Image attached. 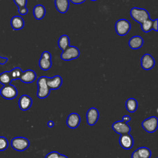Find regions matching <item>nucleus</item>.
Listing matches in <instances>:
<instances>
[{"label":"nucleus","instance_id":"obj_1","mask_svg":"<svg viewBox=\"0 0 158 158\" xmlns=\"http://www.w3.org/2000/svg\"><path fill=\"white\" fill-rule=\"evenodd\" d=\"M131 17L136 22L141 24L145 20L150 19L148 12L143 8L133 7L130 12Z\"/></svg>","mask_w":158,"mask_h":158},{"label":"nucleus","instance_id":"obj_2","mask_svg":"<svg viewBox=\"0 0 158 158\" xmlns=\"http://www.w3.org/2000/svg\"><path fill=\"white\" fill-rule=\"evenodd\" d=\"M47 77L41 76L38 78L37 80V96L40 99H44L47 98L49 93L51 89L49 88L46 83Z\"/></svg>","mask_w":158,"mask_h":158},{"label":"nucleus","instance_id":"obj_3","mask_svg":"<svg viewBox=\"0 0 158 158\" xmlns=\"http://www.w3.org/2000/svg\"><path fill=\"white\" fill-rule=\"evenodd\" d=\"M10 145L14 149L17 151H23L29 147L30 142L25 137L18 136L12 139Z\"/></svg>","mask_w":158,"mask_h":158},{"label":"nucleus","instance_id":"obj_4","mask_svg":"<svg viewBox=\"0 0 158 158\" xmlns=\"http://www.w3.org/2000/svg\"><path fill=\"white\" fill-rule=\"evenodd\" d=\"M131 24L128 20L125 19L118 20L115 25V29L116 33L120 36H124L127 35L130 30Z\"/></svg>","mask_w":158,"mask_h":158},{"label":"nucleus","instance_id":"obj_5","mask_svg":"<svg viewBox=\"0 0 158 158\" xmlns=\"http://www.w3.org/2000/svg\"><path fill=\"white\" fill-rule=\"evenodd\" d=\"M80 56L79 49L74 46H69L61 54L60 58L63 60L69 61L78 58Z\"/></svg>","mask_w":158,"mask_h":158},{"label":"nucleus","instance_id":"obj_6","mask_svg":"<svg viewBox=\"0 0 158 158\" xmlns=\"http://www.w3.org/2000/svg\"><path fill=\"white\" fill-rule=\"evenodd\" d=\"M17 94L16 88L10 84L4 85L0 89L1 96L6 99H13L17 96Z\"/></svg>","mask_w":158,"mask_h":158},{"label":"nucleus","instance_id":"obj_7","mask_svg":"<svg viewBox=\"0 0 158 158\" xmlns=\"http://www.w3.org/2000/svg\"><path fill=\"white\" fill-rule=\"evenodd\" d=\"M141 125L147 132L153 133L157 130L158 127L157 118L155 116L150 117L143 120L141 123Z\"/></svg>","mask_w":158,"mask_h":158},{"label":"nucleus","instance_id":"obj_8","mask_svg":"<svg viewBox=\"0 0 158 158\" xmlns=\"http://www.w3.org/2000/svg\"><path fill=\"white\" fill-rule=\"evenodd\" d=\"M112 128L114 131L120 135L129 133L131 130L130 127L123 121H117L114 122L112 125Z\"/></svg>","mask_w":158,"mask_h":158},{"label":"nucleus","instance_id":"obj_9","mask_svg":"<svg viewBox=\"0 0 158 158\" xmlns=\"http://www.w3.org/2000/svg\"><path fill=\"white\" fill-rule=\"evenodd\" d=\"M155 65V60L153 57L149 54H144L141 59V66L146 70L152 69Z\"/></svg>","mask_w":158,"mask_h":158},{"label":"nucleus","instance_id":"obj_10","mask_svg":"<svg viewBox=\"0 0 158 158\" xmlns=\"http://www.w3.org/2000/svg\"><path fill=\"white\" fill-rule=\"evenodd\" d=\"M47 85L50 89H57L62 84V79L60 75H55L52 77H47Z\"/></svg>","mask_w":158,"mask_h":158},{"label":"nucleus","instance_id":"obj_11","mask_svg":"<svg viewBox=\"0 0 158 158\" xmlns=\"http://www.w3.org/2000/svg\"><path fill=\"white\" fill-rule=\"evenodd\" d=\"M119 143L123 149H130L133 145V139L129 133L121 135L119 139Z\"/></svg>","mask_w":158,"mask_h":158},{"label":"nucleus","instance_id":"obj_12","mask_svg":"<svg viewBox=\"0 0 158 158\" xmlns=\"http://www.w3.org/2000/svg\"><path fill=\"white\" fill-rule=\"evenodd\" d=\"M99 118V112L95 107L89 109L86 112V120L89 125H94Z\"/></svg>","mask_w":158,"mask_h":158},{"label":"nucleus","instance_id":"obj_13","mask_svg":"<svg viewBox=\"0 0 158 158\" xmlns=\"http://www.w3.org/2000/svg\"><path fill=\"white\" fill-rule=\"evenodd\" d=\"M31 104L32 99L29 96L23 94L20 97L19 99V106L22 110L25 111L28 110L31 107Z\"/></svg>","mask_w":158,"mask_h":158},{"label":"nucleus","instance_id":"obj_14","mask_svg":"<svg viewBox=\"0 0 158 158\" xmlns=\"http://www.w3.org/2000/svg\"><path fill=\"white\" fill-rule=\"evenodd\" d=\"M36 78V74L33 70H27L22 72L20 80L25 83H31L33 82Z\"/></svg>","mask_w":158,"mask_h":158},{"label":"nucleus","instance_id":"obj_15","mask_svg":"<svg viewBox=\"0 0 158 158\" xmlns=\"http://www.w3.org/2000/svg\"><path fill=\"white\" fill-rule=\"evenodd\" d=\"M66 123L69 128L74 129L79 125L80 123V117L77 113H72L67 117Z\"/></svg>","mask_w":158,"mask_h":158},{"label":"nucleus","instance_id":"obj_16","mask_svg":"<svg viewBox=\"0 0 158 158\" xmlns=\"http://www.w3.org/2000/svg\"><path fill=\"white\" fill-rule=\"evenodd\" d=\"M10 25L13 30H19L24 27V20L19 15H15L10 20Z\"/></svg>","mask_w":158,"mask_h":158},{"label":"nucleus","instance_id":"obj_17","mask_svg":"<svg viewBox=\"0 0 158 158\" xmlns=\"http://www.w3.org/2000/svg\"><path fill=\"white\" fill-rule=\"evenodd\" d=\"M54 4L58 12L65 14L69 7V0H55Z\"/></svg>","mask_w":158,"mask_h":158},{"label":"nucleus","instance_id":"obj_18","mask_svg":"<svg viewBox=\"0 0 158 158\" xmlns=\"http://www.w3.org/2000/svg\"><path fill=\"white\" fill-rule=\"evenodd\" d=\"M143 39L138 35L132 36L128 41V45L132 49H139L143 46Z\"/></svg>","mask_w":158,"mask_h":158},{"label":"nucleus","instance_id":"obj_19","mask_svg":"<svg viewBox=\"0 0 158 158\" xmlns=\"http://www.w3.org/2000/svg\"><path fill=\"white\" fill-rule=\"evenodd\" d=\"M33 13L36 20H41L46 14V9L43 5L37 4L33 7Z\"/></svg>","mask_w":158,"mask_h":158},{"label":"nucleus","instance_id":"obj_20","mask_svg":"<svg viewBox=\"0 0 158 158\" xmlns=\"http://www.w3.org/2000/svg\"><path fill=\"white\" fill-rule=\"evenodd\" d=\"M58 46L63 51L70 46L69 37L67 35H61L57 41Z\"/></svg>","mask_w":158,"mask_h":158},{"label":"nucleus","instance_id":"obj_21","mask_svg":"<svg viewBox=\"0 0 158 158\" xmlns=\"http://www.w3.org/2000/svg\"><path fill=\"white\" fill-rule=\"evenodd\" d=\"M125 107L128 112H134L137 109L138 102L134 98H129L125 102Z\"/></svg>","mask_w":158,"mask_h":158},{"label":"nucleus","instance_id":"obj_22","mask_svg":"<svg viewBox=\"0 0 158 158\" xmlns=\"http://www.w3.org/2000/svg\"><path fill=\"white\" fill-rule=\"evenodd\" d=\"M12 80L10 72L5 71L0 74V83L3 86L10 84Z\"/></svg>","mask_w":158,"mask_h":158},{"label":"nucleus","instance_id":"obj_23","mask_svg":"<svg viewBox=\"0 0 158 158\" xmlns=\"http://www.w3.org/2000/svg\"><path fill=\"white\" fill-rule=\"evenodd\" d=\"M39 66L41 70H48L52 66L51 60H48L43 57H40L39 60Z\"/></svg>","mask_w":158,"mask_h":158},{"label":"nucleus","instance_id":"obj_24","mask_svg":"<svg viewBox=\"0 0 158 158\" xmlns=\"http://www.w3.org/2000/svg\"><path fill=\"white\" fill-rule=\"evenodd\" d=\"M9 72H10V74L12 80L20 79L23 72V71L20 67H15Z\"/></svg>","mask_w":158,"mask_h":158},{"label":"nucleus","instance_id":"obj_25","mask_svg":"<svg viewBox=\"0 0 158 158\" xmlns=\"http://www.w3.org/2000/svg\"><path fill=\"white\" fill-rule=\"evenodd\" d=\"M141 158H150L151 151L146 147H141L136 149Z\"/></svg>","mask_w":158,"mask_h":158},{"label":"nucleus","instance_id":"obj_26","mask_svg":"<svg viewBox=\"0 0 158 158\" xmlns=\"http://www.w3.org/2000/svg\"><path fill=\"white\" fill-rule=\"evenodd\" d=\"M152 22L153 20H151V19H149L144 22H143L141 24V30L144 32V33H148L152 30Z\"/></svg>","mask_w":158,"mask_h":158},{"label":"nucleus","instance_id":"obj_27","mask_svg":"<svg viewBox=\"0 0 158 158\" xmlns=\"http://www.w3.org/2000/svg\"><path fill=\"white\" fill-rule=\"evenodd\" d=\"M9 145L7 139L4 136H0V151H5Z\"/></svg>","mask_w":158,"mask_h":158},{"label":"nucleus","instance_id":"obj_28","mask_svg":"<svg viewBox=\"0 0 158 158\" xmlns=\"http://www.w3.org/2000/svg\"><path fill=\"white\" fill-rule=\"evenodd\" d=\"M15 5L18 7H26L27 0H13Z\"/></svg>","mask_w":158,"mask_h":158},{"label":"nucleus","instance_id":"obj_29","mask_svg":"<svg viewBox=\"0 0 158 158\" xmlns=\"http://www.w3.org/2000/svg\"><path fill=\"white\" fill-rule=\"evenodd\" d=\"M59 155V153L56 151H52L48 154L45 158H57Z\"/></svg>","mask_w":158,"mask_h":158},{"label":"nucleus","instance_id":"obj_30","mask_svg":"<svg viewBox=\"0 0 158 158\" xmlns=\"http://www.w3.org/2000/svg\"><path fill=\"white\" fill-rule=\"evenodd\" d=\"M28 9L26 7H18V12L22 15H26L28 13Z\"/></svg>","mask_w":158,"mask_h":158},{"label":"nucleus","instance_id":"obj_31","mask_svg":"<svg viewBox=\"0 0 158 158\" xmlns=\"http://www.w3.org/2000/svg\"><path fill=\"white\" fill-rule=\"evenodd\" d=\"M41 57H43L44 59H48V60H51V54L49 52L45 51L43 52Z\"/></svg>","mask_w":158,"mask_h":158},{"label":"nucleus","instance_id":"obj_32","mask_svg":"<svg viewBox=\"0 0 158 158\" xmlns=\"http://www.w3.org/2000/svg\"><path fill=\"white\" fill-rule=\"evenodd\" d=\"M157 23H158V19H156L153 20L152 25V29H153L155 31H158Z\"/></svg>","mask_w":158,"mask_h":158},{"label":"nucleus","instance_id":"obj_33","mask_svg":"<svg viewBox=\"0 0 158 158\" xmlns=\"http://www.w3.org/2000/svg\"><path fill=\"white\" fill-rule=\"evenodd\" d=\"M7 60H8V59L7 57H2L0 56V65L5 64L7 62Z\"/></svg>","mask_w":158,"mask_h":158},{"label":"nucleus","instance_id":"obj_34","mask_svg":"<svg viewBox=\"0 0 158 158\" xmlns=\"http://www.w3.org/2000/svg\"><path fill=\"white\" fill-rule=\"evenodd\" d=\"M86 0H70V1L71 2H72L73 4H81L83 2H84Z\"/></svg>","mask_w":158,"mask_h":158},{"label":"nucleus","instance_id":"obj_35","mask_svg":"<svg viewBox=\"0 0 158 158\" xmlns=\"http://www.w3.org/2000/svg\"><path fill=\"white\" fill-rule=\"evenodd\" d=\"M130 120H131V117L129 115H124L122 117V121L127 123V122H128L129 121H130Z\"/></svg>","mask_w":158,"mask_h":158},{"label":"nucleus","instance_id":"obj_36","mask_svg":"<svg viewBox=\"0 0 158 158\" xmlns=\"http://www.w3.org/2000/svg\"><path fill=\"white\" fill-rule=\"evenodd\" d=\"M131 158H141V157L139 156L137 150H135L133 153H132V155H131Z\"/></svg>","mask_w":158,"mask_h":158},{"label":"nucleus","instance_id":"obj_37","mask_svg":"<svg viewBox=\"0 0 158 158\" xmlns=\"http://www.w3.org/2000/svg\"><path fill=\"white\" fill-rule=\"evenodd\" d=\"M48 126L49 127H50V128L54 126V122H53V121L49 120V121L48 122Z\"/></svg>","mask_w":158,"mask_h":158},{"label":"nucleus","instance_id":"obj_38","mask_svg":"<svg viewBox=\"0 0 158 158\" xmlns=\"http://www.w3.org/2000/svg\"><path fill=\"white\" fill-rule=\"evenodd\" d=\"M57 158H68V157H67L66 156H65V155L59 154V156H58Z\"/></svg>","mask_w":158,"mask_h":158},{"label":"nucleus","instance_id":"obj_39","mask_svg":"<svg viewBox=\"0 0 158 158\" xmlns=\"http://www.w3.org/2000/svg\"><path fill=\"white\" fill-rule=\"evenodd\" d=\"M90 1H97V0H90Z\"/></svg>","mask_w":158,"mask_h":158}]
</instances>
